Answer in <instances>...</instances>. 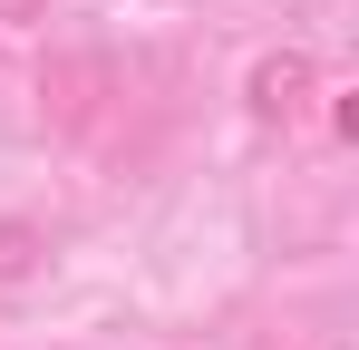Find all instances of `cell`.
<instances>
[{"instance_id": "1", "label": "cell", "mask_w": 359, "mask_h": 350, "mask_svg": "<svg viewBox=\"0 0 359 350\" xmlns=\"http://www.w3.org/2000/svg\"><path fill=\"white\" fill-rule=\"evenodd\" d=\"M243 108L262 117V127H292V117L311 108V58H301V49L252 58V78H243Z\"/></svg>"}, {"instance_id": "2", "label": "cell", "mask_w": 359, "mask_h": 350, "mask_svg": "<svg viewBox=\"0 0 359 350\" xmlns=\"http://www.w3.org/2000/svg\"><path fill=\"white\" fill-rule=\"evenodd\" d=\"M39 253H49V233L29 224V214H0V283H29Z\"/></svg>"}, {"instance_id": "3", "label": "cell", "mask_w": 359, "mask_h": 350, "mask_svg": "<svg viewBox=\"0 0 359 350\" xmlns=\"http://www.w3.org/2000/svg\"><path fill=\"white\" fill-rule=\"evenodd\" d=\"M0 20H10V30H29V20H49V0H0Z\"/></svg>"}]
</instances>
